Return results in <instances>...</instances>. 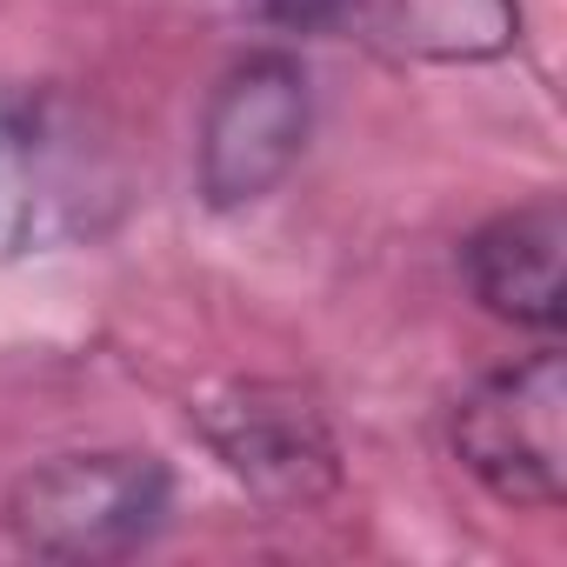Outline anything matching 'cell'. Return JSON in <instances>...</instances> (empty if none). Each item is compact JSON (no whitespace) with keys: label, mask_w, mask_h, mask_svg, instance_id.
<instances>
[{"label":"cell","mask_w":567,"mask_h":567,"mask_svg":"<svg viewBox=\"0 0 567 567\" xmlns=\"http://www.w3.org/2000/svg\"><path fill=\"white\" fill-rule=\"evenodd\" d=\"M560 240L567 220L554 200H527L501 220H487L467 240V288L487 315L514 321V328H560Z\"/></svg>","instance_id":"obj_7"},{"label":"cell","mask_w":567,"mask_h":567,"mask_svg":"<svg viewBox=\"0 0 567 567\" xmlns=\"http://www.w3.org/2000/svg\"><path fill=\"white\" fill-rule=\"evenodd\" d=\"M308 127H315V94H308V68L295 54L267 48V54L234 61L214 81V94L200 107V134H194L200 200L214 214L267 200L295 174Z\"/></svg>","instance_id":"obj_1"},{"label":"cell","mask_w":567,"mask_h":567,"mask_svg":"<svg viewBox=\"0 0 567 567\" xmlns=\"http://www.w3.org/2000/svg\"><path fill=\"white\" fill-rule=\"evenodd\" d=\"M560 414H567V374L560 354L540 348L461 394L454 461L507 507H560V467H567Z\"/></svg>","instance_id":"obj_3"},{"label":"cell","mask_w":567,"mask_h":567,"mask_svg":"<svg viewBox=\"0 0 567 567\" xmlns=\"http://www.w3.org/2000/svg\"><path fill=\"white\" fill-rule=\"evenodd\" d=\"M200 427H207V447L227 461V474L274 507H315L341 481L321 408L288 388H227L200 401Z\"/></svg>","instance_id":"obj_5"},{"label":"cell","mask_w":567,"mask_h":567,"mask_svg":"<svg viewBox=\"0 0 567 567\" xmlns=\"http://www.w3.org/2000/svg\"><path fill=\"white\" fill-rule=\"evenodd\" d=\"M174 481L154 454H61L21 474L8 520L48 560H121L167 520Z\"/></svg>","instance_id":"obj_2"},{"label":"cell","mask_w":567,"mask_h":567,"mask_svg":"<svg viewBox=\"0 0 567 567\" xmlns=\"http://www.w3.org/2000/svg\"><path fill=\"white\" fill-rule=\"evenodd\" d=\"M114 174L48 107L0 94V260L54 254L101 227Z\"/></svg>","instance_id":"obj_4"},{"label":"cell","mask_w":567,"mask_h":567,"mask_svg":"<svg viewBox=\"0 0 567 567\" xmlns=\"http://www.w3.org/2000/svg\"><path fill=\"white\" fill-rule=\"evenodd\" d=\"M381 61L474 68L520 41V0H341L334 28Z\"/></svg>","instance_id":"obj_6"},{"label":"cell","mask_w":567,"mask_h":567,"mask_svg":"<svg viewBox=\"0 0 567 567\" xmlns=\"http://www.w3.org/2000/svg\"><path fill=\"white\" fill-rule=\"evenodd\" d=\"M341 0H254V14L274 28H334Z\"/></svg>","instance_id":"obj_8"}]
</instances>
